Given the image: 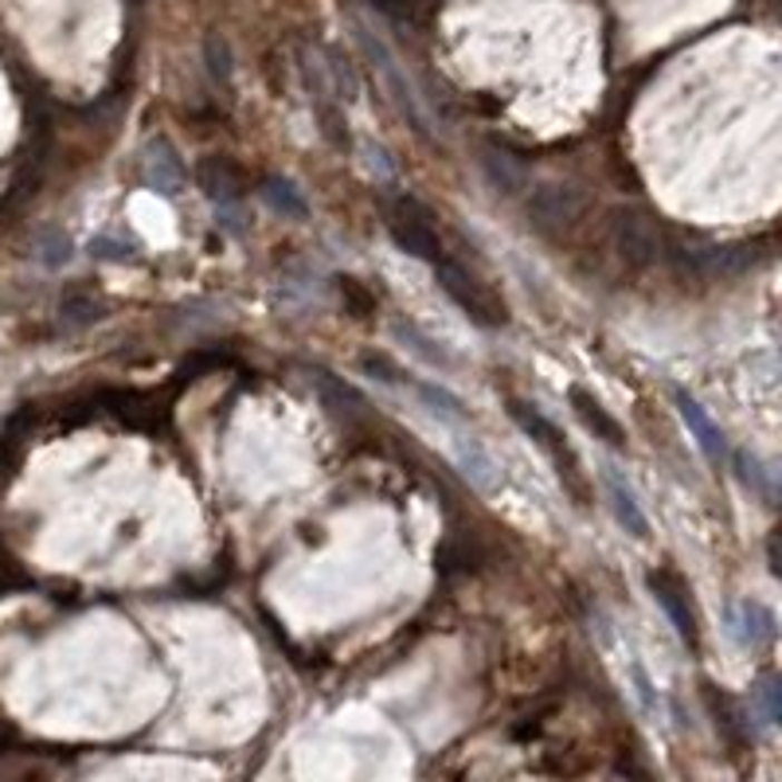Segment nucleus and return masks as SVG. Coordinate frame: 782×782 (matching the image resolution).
Instances as JSON below:
<instances>
[{
	"label": "nucleus",
	"mask_w": 782,
	"mask_h": 782,
	"mask_svg": "<svg viewBox=\"0 0 782 782\" xmlns=\"http://www.w3.org/2000/svg\"><path fill=\"white\" fill-rule=\"evenodd\" d=\"M673 403H677V411H681V419H685V427L693 431V439H696V447L704 450V458L708 462H724L727 458V442H724V431H720L716 423L708 419V411L701 408V403L688 395V391H673Z\"/></svg>",
	"instance_id": "11"
},
{
	"label": "nucleus",
	"mask_w": 782,
	"mask_h": 782,
	"mask_svg": "<svg viewBox=\"0 0 782 782\" xmlns=\"http://www.w3.org/2000/svg\"><path fill=\"white\" fill-rule=\"evenodd\" d=\"M665 258L693 282H732L766 258L759 243H669Z\"/></svg>",
	"instance_id": "2"
},
{
	"label": "nucleus",
	"mask_w": 782,
	"mask_h": 782,
	"mask_svg": "<svg viewBox=\"0 0 782 782\" xmlns=\"http://www.w3.org/2000/svg\"><path fill=\"white\" fill-rule=\"evenodd\" d=\"M145 184H149L153 192H160L165 201L180 196V188H184V165H180V157H176V149L165 141V137L149 141V149H145Z\"/></svg>",
	"instance_id": "12"
},
{
	"label": "nucleus",
	"mask_w": 782,
	"mask_h": 782,
	"mask_svg": "<svg viewBox=\"0 0 782 782\" xmlns=\"http://www.w3.org/2000/svg\"><path fill=\"white\" fill-rule=\"evenodd\" d=\"M603 478H607V497H610V509H615V520L634 536V540H646V536H649V520H646V512H642L634 489L626 486V481L618 478L610 466H607V473H603Z\"/></svg>",
	"instance_id": "16"
},
{
	"label": "nucleus",
	"mask_w": 782,
	"mask_h": 782,
	"mask_svg": "<svg viewBox=\"0 0 782 782\" xmlns=\"http://www.w3.org/2000/svg\"><path fill=\"white\" fill-rule=\"evenodd\" d=\"M509 416L517 419L520 431H525L528 439H532L536 447H540L544 454L551 458V466H556L559 481H564V486L571 489V493L579 497V501H587V473H583V466H579V458H575V450L567 447V439L559 434V427L551 423V419H544L536 408L520 403V400L509 403Z\"/></svg>",
	"instance_id": "3"
},
{
	"label": "nucleus",
	"mask_w": 782,
	"mask_h": 782,
	"mask_svg": "<svg viewBox=\"0 0 782 782\" xmlns=\"http://www.w3.org/2000/svg\"><path fill=\"white\" fill-rule=\"evenodd\" d=\"M567 400H571V411L579 416V423L587 427L595 439H603L607 447H618V450L626 447V434H623V427H618V419L610 416V411L603 408L599 400H595L592 391L571 388V391H567Z\"/></svg>",
	"instance_id": "13"
},
{
	"label": "nucleus",
	"mask_w": 782,
	"mask_h": 782,
	"mask_svg": "<svg viewBox=\"0 0 782 782\" xmlns=\"http://www.w3.org/2000/svg\"><path fill=\"white\" fill-rule=\"evenodd\" d=\"M779 677H763L759 681V688H755V696H751V704H755L759 712H763V724H779L782 720V701H779Z\"/></svg>",
	"instance_id": "25"
},
{
	"label": "nucleus",
	"mask_w": 782,
	"mask_h": 782,
	"mask_svg": "<svg viewBox=\"0 0 782 782\" xmlns=\"http://www.w3.org/2000/svg\"><path fill=\"white\" fill-rule=\"evenodd\" d=\"M583 212V196L575 188H559V184H548V188H536L528 196V219H532L540 232H564L579 219Z\"/></svg>",
	"instance_id": "8"
},
{
	"label": "nucleus",
	"mask_w": 782,
	"mask_h": 782,
	"mask_svg": "<svg viewBox=\"0 0 782 782\" xmlns=\"http://www.w3.org/2000/svg\"><path fill=\"white\" fill-rule=\"evenodd\" d=\"M263 196L266 204H271L274 212H282V216H294V219H305V196L294 188L290 180H282V176H271V180H263Z\"/></svg>",
	"instance_id": "20"
},
{
	"label": "nucleus",
	"mask_w": 782,
	"mask_h": 782,
	"mask_svg": "<svg viewBox=\"0 0 782 782\" xmlns=\"http://www.w3.org/2000/svg\"><path fill=\"white\" fill-rule=\"evenodd\" d=\"M631 685H634V696H638V704L649 712V716H662V696H657L654 681H649L646 665L638 662V657H631Z\"/></svg>",
	"instance_id": "24"
},
{
	"label": "nucleus",
	"mask_w": 782,
	"mask_h": 782,
	"mask_svg": "<svg viewBox=\"0 0 782 782\" xmlns=\"http://www.w3.org/2000/svg\"><path fill=\"white\" fill-rule=\"evenodd\" d=\"M732 466H735V478L743 481V486L751 489L755 497H763V505H774V473L766 470L763 462H759L755 454H747V450H735L732 454Z\"/></svg>",
	"instance_id": "19"
},
{
	"label": "nucleus",
	"mask_w": 782,
	"mask_h": 782,
	"mask_svg": "<svg viewBox=\"0 0 782 782\" xmlns=\"http://www.w3.org/2000/svg\"><path fill=\"white\" fill-rule=\"evenodd\" d=\"M204 59H208L212 82L232 90V51H227V43L219 40V36H208V43H204Z\"/></svg>",
	"instance_id": "23"
},
{
	"label": "nucleus",
	"mask_w": 782,
	"mask_h": 782,
	"mask_svg": "<svg viewBox=\"0 0 782 782\" xmlns=\"http://www.w3.org/2000/svg\"><path fill=\"white\" fill-rule=\"evenodd\" d=\"M71 235L63 232V227H43L40 235H36V258H40L43 266H67L71 263Z\"/></svg>",
	"instance_id": "21"
},
{
	"label": "nucleus",
	"mask_w": 782,
	"mask_h": 782,
	"mask_svg": "<svg viewBox=\"0 0 782 782\" xmlns=\"http://www.w3.org/2000/svg\"><path fill=\"white\" fill-rule=\"evenodd\" d=\"M727 631H732L735 646L743 649H766L774 642V615L771 607H763V603L755 599H740L727 607Z\"/></svg>",
	"instance_id": "10"
},
{
	"label": "nucleus",
	"mask_w": 782,
	"mask_h": 782,
	"mask_svg": "<svg viewBox=\"0 0 782 782\" xmlns=\"http://www.w3.org/2000/svg\"><path fill=\"white\" fill-rule=\"evenodd\" d=\"M201 188L219 208H232L243 201V173L227 157H208L201 165Z\"/></svg>",
	"instance_id": "15"
},
{
	"label": "nucleus",
	"mask_w": 782,
	"mask_h": 782,
	"mask_svg": "<svg viewBox=\"0 0 782 782\" xmlns=\"http://www.w3.org/2000/svg\"><path fill=\"white\" fill-rule=\"evenodd\" d=\"M454 458L466 478L478 489H486V493H497V489L505 486V473H501V466H497V458L489 454L486 442L466 431V427H454Z\"/></svg>",
	"instance_id": "9"
},
{
	"label": "nucleus",
	"mask_w": 782,
	"mask_h": 782,
	"mask_svg": "<svg viewBox=\"0 0 782 782\" xmlns=\"http://www.w3.org/2000/svg\"><path fill=\"white\" fill-rule=\"evenodd\" d=\"M310 383L317 388V395H321V403H325L333 416H344V419H356V416H364V395H360L352 383H344L341 375H333L329 368H310Z\"/></svg>",
	"instance_id": "14"
},
{
	"label": "nucleus",
	"mask_w": 782,
	"mask_h": 782,
	"mask_svg": "<svg viewBox=\"0 0 782 782\" xmlns=\"http://www.w3.org/2000/svg\"><path fill=\"white\" fill-rule=\"evenodd\" d=\"M356 43L364 48L368 67H372V75L380 79L383 95H388V102L395 106V114H400L419 137H431V114H427V106H423V95L416 90L408 67H403L400 56L391 51V43L383 40V36H375L368 20H356Z\"/></svg>",
	"instance_id": "1"
},
{
	"label": "nucleus",
	"mask_w": 782,
	"mask_h": 782,
	"mask_svg": "<svg viewBox=\"0 0 782 782\" xmlns=\"http://www.w3.org/2000/svg\"><path fill=\"white\" fill-rule=\"evenodd\" d=\"M649 592H654V599L662 603V610L669 615V623L677 626L681 642H685L688 649L701 646V631H696V615H693V603H688L685 579L673 575V571H649Z\"/></svg>",
	"instance_id": "7"
},
{
	"label": "nucleus",
	"mask_w": 782,
	"mask_h": 782,
	"mask_svg": "<svg viewBox=\"0 0 782 782\" xmlns=\"http://www.w3.org/2000/svg\"><path fill=\"white\" fill-rule=\"evenodd\" d=\"M395 336H403V341H411V352H419V356L427 360V364H442V368H450L454 360L447 356L442 349H434V341L431 336H423L416 325H395Z\"/></svg>",
	"instance_id": "26"
},
{
	"label": "nucleus",
	"mask_w": 782,
	"mask_h": 782,
	"mask_svg": "<svg viewBox=\"0 0 782 782\" xmlns=\"http://www.w3.org/2000/svg\"><path fill=\"white\" fill-rule=\"evenodd\" d=\"M59 317H63L67 329L95 325V321L102 317V305H98L90 294H67L63 302H59Z\"/></svg>",
	"instance_id": "22"
},
{
	"label": "nucleus",
	"mask_w": 782,
	"mask_h": 782,
	"mask_svg": "<svg viewBox=\"0 0 782 782\" xmlns=\"http://www.w3.org/2000/svg\"><path fill=\"white\" fill-rule=\"evenodd\" d=\"M388 232L395 240V247L411 258H427V263H439L447 251H442V235L434 227V216L427 204H419L416 196H400V201L388 208Z\"/></svg>",
	"instance_id": "4"
},
{
	"label": "nucleus",
	"mask_w": 782,
	"mask_h": 782,
	"mask_svg": "<svg viewBox=\"0 0 782 782\" xmlns=\"http://www.w3.org/2000/svg\"><path fill=\"white\" fill-rule=\"evenodd\" d=\"M434 278H439L442 294H447L450 302L473 321V325H481V329L505 325V305H497L493 297H489V290H481L478 282L454 263V258L442 255L439 263H434Z\"/></svg>",
	"instance_id": "5"
},
{
	"label": "nucleus",
	"mask_w": 782,
	"mask_h": 782,
	"mask_svg": "<svg viewBox=\"0 0 782 782\" xmlns=\"http://www.w3.org/2000/svg\"><path fill=\"white\" fill-rule=\"evenodd\" d=\"M481 168H486V180L493 184L497 192H505V196H520V192H528V173L509 157V153L486 149L481 153Z\"/></svg>",
	"instance_id": "18"
},
{
	"label": "nucleus",
	"mask_w": 782,
	"mask_h": 782,
	"mask_svg": "<svg viewBox=\"0 0 782 782\" xmlns=\"http://www.w3.org/2000/svg\"><path fill=\"white\" fill-rule=\"evenodd\" d=\"M610 235H615L618 255L631 266H654L657 258H665V235L657 227L654 216L634 208H618L610 219Z\"/></svg>",
	"instance_id": "6"
},
{
	"label": "nucleus",
	"mask_w": 782,
	"mask_h": 782,
	"mask_svg": "<svg viewBox=\"0 0 782 782\" xmlns=\"http://www.w3.org/2000/svg\"><path fill=\"white\" fill-rule=\"evenodd\" d=\"M704 701H708V712L716 716V732L724 735V743L732 751L747 747V720H743V708L732 701L727 693H720L716 685H704Z\"/></svg>",
	"instance_id": "17"
}]
</instances>
